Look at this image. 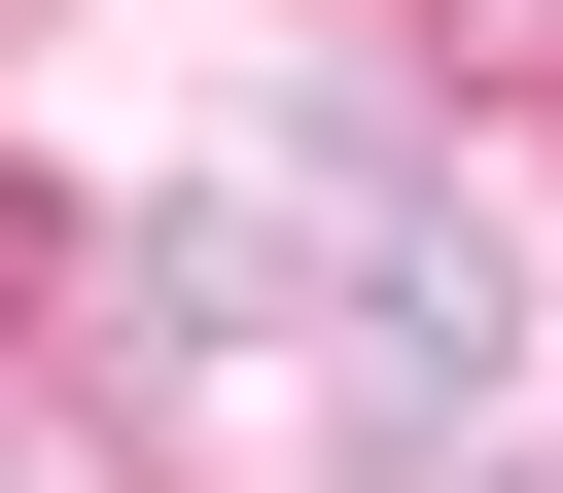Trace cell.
Returning a JSON list of instances; mask_svg holds the SVG:
<instances>
[{
	"instance_id": "obj_1",
	"label": "cell",
	"mask_w": 563,
	"mask_h": 493,
	"mask_svg": "<svg viewBox=\"0 0 563 493\" xmlns=\"http://www.w3.org/2000/svg\"><path fill=\"white\" fill-rule=\"evenodd\" d=\"M0 493H141V458H106V423H70V387H0Z\"/></svg>"
},
{
	"instance_id": "obj_2",
	"label": "cell",
	"mask_w": 563,
	"mask_h": 493,
	"mask_svg": "<svg viewBox=\"0 0 563 493\" xmlns=\"http://www.w3.org/2000/svg\"><path fill=\"white\" fill-rule=\"evenodd\" d=\"M457 70H563V0H457Z\"/></svg>"
}]
</instances>
